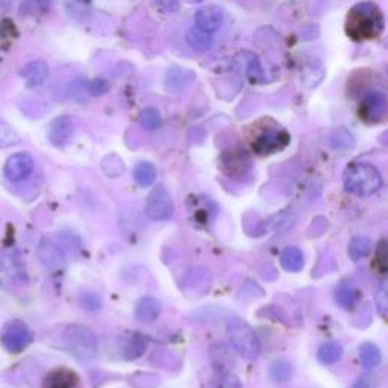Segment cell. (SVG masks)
Masks as SVG:
<instances>
[{
	"instance_id": "cell-1",
	"label": "cell",
	"mask_w": 388,
	"mask_h": 388,
	"mask_svg": "<svg viewBox=\"0 0 388 388\" xmlns=\"http://www.w3.org/2000/svg\"><path fill=\"white\" fill-rule=\"evenodd\" d=\"M385 26L384 14L373 2H360L351 8L346 19V34L355 41L375 39L382 34Z\"/></svg>"
},
{
	"instance_id": "cell-2",
	"label": "cell",
	"mask_w": 388,
	"mask_h": 388,
	"mask_svg": "<svg viewBox=\"0 0 388 388\" xmlns=\"http://www.w3.org/2000/svg\"><path fill=\"white\" fill-rule=\"evenodd\" d=\"M382 187L381 173L375 165L367 163H355L344 172L346 192L358 196H371Z\"/></svg>"
},
{
	"instance_id": "cell-3",
	"label": "cell",
	"mask_w": 388,
	"mask_h": 388,
	"mask_svg": "<svg viewBox=\"0 0 388 388\" xmlns=\"http://www.w3.org/2000/svg\"><path fill=\"white\" fill-rule=\"evenodd\" d=\"M62 343L66 349L82 362L93 361L98 356L99 344L94 332L82 324H68L62 331Z\"/></svg>"
},
{
	"instance_id": "cell-4",
	"label": "cell",
	"mask_w": 388,
	"mask_h": 388,
	"mask_svg": "<svg viewBox=\"0 0 388 388\" xmlns=\"http://www.w3.org/2000/svg\"><path fill=\"white\" fill-rule=\"evenodd\" d=\"M226 332L229 337V342L232 343L234 349L239 352L243 358L255 360L261 352V343L249 324L241 319L229 320Z\"/></svg>"
},
{
	"instance_id": "cell-5",
	"label": "cell",
	"mask_w": 388,
	"mask_h": 388,
	"mask_svg": "<svg viewBox=\"0 0 388 388\" xmlns=\"http://www.w3.org/2000/svg\"><path fill=\"white\" fill-rule=\"evenodd\" d=\"M290 145V133L284 131L278 126L267 128L257 136V138L252 141L253 152L261 156L273 155L276 152H281Z\"/></svg>"
},
{
	"instance_id": "cell-6",
	"label": "cell",
	"mask_w": 388,
	"mask_h": 388,
	"mask_svg": "<svg viewBox=\"0 0 388 388\" xmlns=\"http://www.w3.org/2000/svg\"><path fill=\"white\" fill-rule=\"evenodd\" d=\"M0 342L8 352L20 353L33 342V332L23 322L12 320L3 326Z\"/></svg>"
},
{
	"instance_id": "cell-7",
	"label": "cell",
	"mask_w": 388,
	"mask_h": 388,
	"mask_svg": "<svg viewBox=\"0 0 388 388\" xmlns=\"http://www.w3.org/2000/svg\"><path fill=\"white\" fill-rule=\"evenodd\" d=\"M173 211H175V205L165 187L158 185L154 188L146 202L147 217L154 221H164L173 216Z\"/></svg>"
},
{
	"instance_id": "cell-8",
	"label": "cell",
	"mask_w": 388,
	"mask_h": 388,
	"mask_svg": "<svg viewBox=\"0 0 388 388\" xmlns=\"http://www.w3.org/2000/svg\"><path fill=\"white\" fill-rule=\"evenodd\" d=\"M360 117L367 123H379L387 113V98L384 93H370L360 104Z\"/></svg>"
},
{
	"instance_id": "cell-9",
	"label": "cell",
	"mask_w": 388,
	"mask_h": 388,
	"mask_svg": "<svg viewBox=\"0 0 388 388\" xmlns=\"http://www.w3.org/2000/svg\"><path fill=\"white\" fill-rule=\"evenodd\" d=\"M34 160L28 154H14L6 160L3 173L8 181L20 182L33 175Z\"/></svg>"
},
{
	"instance_id": "cell-10",
	"label": "cell",
	"mask_w": 388,
	"mask_h": 388,
	"mask_svg": "<svg viewBox=\"0 0 388 388\" xmlns=\"http://www.w3.org/2000/svg\"><path fill=\"white\" fill-rule=\"evenodd\" d=\"M221 167L231 178H243L250 170V160L244 150H228L221 155Z\"/></svg>"
},
{
	"instance_id": "cell-11",
	"label": "cell",
	"mask_w": 388,
	"mask_h": 388,
	"mask_svg": "<svg viewBox=\"0 0 388 388\" xmlns=\"http://www.w3.org/2000/svg\"><path fill=\"white\" fill-rule=\"evenodd\" d=\"M196 26L201 28L202 30L208 34H214L223 25L225 14L221 11V8L216 5H210L201 8L199 11L196 12Z\"/></svg>"
},
{
	"instance_id": "cell-12",
	"label": "cell",
	"mask_w": 388,
	"mask_h": 388,
	"mask_svg": "<svg viewBox=\"0 0 388 388\" xmlns=\"http://www.w3.org/2000/svg\"><path fill=\"white\" fill-rule=\"evenodd\" d=\"M43 388H82V384L73 370L59 367L50 370L46 375Z\"/></svg>"
},
{
	"instance_id": "cell-13",
	"label": "cell",
	"mask_w": 388,
	"mask_h": 388,
	"mask_svg": "<svg viewBox=\"0 0 388 388\" xmlns=\"http://www.w3.org/2000/svg\"><path fill=\"white\" fill-rule=\"evenodd\" d=\"M75 133V126L71 118L67 116H61L50 123L49 128V140L55 146H62L73 137Z\"/></svg>"
},
{
	"instance_id": "cell-14",
	"label": "cell",
	"mask_w": 388,
	"mask_h": 388,
	"mask_svg": "<svg viewBox=\"0 0 388 388\" xmlns=\"http://www.w3.org/2000/svg\"><path fill=\"white\" fill-rule=\"evenodd\" d=\"M20 76L25 79L29 89H34V86H39L46 82L47 76H49V66L44 61H33L20 70Z\"/></svg>"
},
{
	"instance_id": "cell-15",
	"label": "cell",
	"mask_w": 388,
	"mask_h": 388,
	"mask_svg": "<svg viewBox=\"0 0 388 388\" xmlns=\"http://www.w3.org/2000/svg\"><path fill=\"white\" fill-rule=\"evenodd\" d=\"M38 258L47 268H58L64 264V253L50 240H43L38 246Z\"/></svg>"
},
{
	"instance_id": "cell-16",
	"label": "cell",
	"mask_w": 388,
	"mask_h": 388,
	"mask_svg": "<svg viewBox=\"0 0 388 388\" xmlns=\"http://www.w3.org/2000/svg\"><path fill=\"white\" fill-rule=\"evenodd\" d=\"M161 313V305L155 297H142L138 300L136 306V317L142 323H152Z\"/></svg>"
},
{
	"instance_id": "cell-17",
	"label": "cell",
	"mask_w": 388,
	"mask_h": 388,
	"mask_svg": "<svg viewBox=\"0 0 388 388\" xmlns=\"http://www.w3.org/2000/svg\"><path fill=\"white\" fill-rule=\"evenodd\" d=\"M185 41L196 52H207L208 49H211L214 38L212 34L205 33V30L197 26H192L187 30Z\"/></svg>"
},
{
	"instance_id": "cell-18",
	"label": "cell",
	"mask_w": 388,
	"mask_h": 388,
	"mask_svg": "<svg viewBox=\"0 0 388 388\" xmlns=\"http://www.w3.org/2000/svg\"><path fill=\"white\" fill-rule=\"evenodd\" d=\"M147 347V340L140 332H133L123 343V356L126 360H137L145 353Z\"/></svg>"
},
{
	"instance_id": "cell-19",
	"label": "cell",
	"mask_w": 388,
	"mask_h": 388,
	"mask_svg": "<svg viewBox=\"0 0 388 388\" xmlns=\"http://www.w3.org/2000/svg\"><path fill=\"white\" fill-rule=\"evenodd\" d=\"M281 266L291 273L300 272L305 266L304 253L297 248H287L281 253Z\"/></svg>"
},
{
	"instance_id": "cell-20",
	"label": "cell",
	"mask_w": 388,
	"mask_h": 388,
	"mask_svg": "<svg viewBox=\"0 0 388 388\" xmlns=\"http://www.w3.org/2000/svg\"><path fill=\"white\" fill-rule=\"evenodd\" d=\"M268 375L273 379L275 382L284 384L290 381V378L293 376V366L288 360L285 358H278L270 362L268 366Z\"/></svg>"
},
{
	"instance_id": "cell-21",
	"label": "cell",
	"mask_w": 388,
	"mask_h": 388,
	"mask_svg": "<svg viewBox=\"0 0 388 388\" xmlns=\"http://www.w3.org/2000/svg\"><path fill=\"white\" fill-rule=\"evenodd\" d=\"M324 79V67L322 62L314 61L311 64H308L302 71V82L308 89H315L322 84Z\"/></svg>"
},
{
	"instance_id": "cell-22",
	"label": "cell",
	"mask_w": 388,
	"mask_h": 388,
	"mask_svg": "<svg viewBox=\"0 0 388 388\" xmlns=\"http://www.w3.org/2000/svg\"><path fill=\"white\" fill-rule=\"evenodd\" d=\"M133 179L142 188L150 187L156 179V169L150 163H138L133 169Z\"/></svg>"
},
{
	"instance_id": "cell-23",
	"label": "cell",
	"mask_w": 388,
	"mask_h": 388,
	"mask_svg": "<svg viewBox=\"0 0 388 388\" xmlns=\"http://www.w3.org/2000/svg\"><path fill=\"white\" fill-rule=\"evenodd\" d=\"M371 252V241L367 237L356 235L349 243V257L352 261H360L366 258Z\"/></svg>"
},
{
	"instance_id": "cell-24",
	"label": "cell",
	"mask_w": 388,
	"mask_h": 388,
	"mask_svg": "<svg viewBox=\"0 0 388 388\" xmlns=\"http://www.w3.org/2000/svg\"><path fill=\"white\" fill-rule=\"evenodd\" d=\"M68 15L77 21H85L90 17L91 2L90 0H66Z\"/></svg>"
},
{
	"instance_id": "cell-25",
	"label": "cell",
	"mask_w": 388,
	"mask_h": 388,
	"mask_svg": "<svg viewBox=\"0 0 388 388\" xmlns=\"http://www.w3.org/2000/svg\"><path fill=\"white\" fill-rule=\"evenodd\" d=\"M360 358L364 369H375L381 362V352H379L378 347L371 343H364L360 347Z\"/></svg>"
},
{
	"instance_id": "cell-26",
	"label": "cell",
	"mask_w": 388,
	"mask_h": 388,
	"mask_svg": "<svg viewBox=\"0 0 388 388\" xmlns=\"http://www.w3.org/2000/svg\"><path fill=\"white\" fill-rule=\"evenodd\" d=\"M343 355V347L340 346L338 343H326L323 344L319 352H317V358L322 364H326V366H331V364L337 362Z\"/></svg>"
},
{
	"instance_id": "cell-27",
	"label": "cell",
	"mask_w": 388,
	"mask_h": 388,
	"mask_svg": "<svg viewBox=\"0 0 388 388\" xmlns=\"http://www.w3.org/2000/svg\"><path fill=\"white\" fill-rule=\"evenodd\" d=\"M329 142L332 149L335 150H349L355 147L353 137L351 136V132L346 131L344 128H340L332 132L329 137Z\"/></svg>"
},
{
	"instance_id": "cell-28",
	"label": "cell",
	"mask_w": 388,
	"mask_h": 388,
	"mask_svg": "<svg viewBox=\"0 0 388 388\" xmlns=\"http://www.w3.org/2000/svg\"><path fill=\"white\" fill-rule=\"evenodd\" d=\"M138 122H140V124L146 131H156L161 126V114H160V111L155 109V108L145 109L140 114Z\"/></svg>"
},
{
	"instance_id": "cell-29",
	"label": "cell",
	"mask_w": 388,
	"mask_h": 388,
	"mask_svg": "<svg viewBox=\"0 0 388 388\" xmlns=\"http://www.w3.org/2000/svg\"><path fill=\"white\" fill-rule=\"evenodd\" d=\"M20 142V136L14 131L12 126L0 120V149L12 147Z\"/></svg>"
},
{
	"instance_id": "cell-30",
	"label": "cell",
	"mask_w": 388,
	"mask_h": 388,
	"mask_svg": "<svg viewBox=\"0 0 388 388\" xmlns=\"http://www.w3.org/2000/svg\"><path fill=\"white\" fill-rule=\"evenodd\" d=\"M335 300L340 306L344 308V310H351L356 300V291L351 287H340L335 291Z\"/></svg>"
},
{
	"instance_id": "cell-31",
	"label": "cell",
	"mask_w": 388,
	"mask_h": 388,
	"mask_svg": "<svg viewBox=\"0 0 388 388\" xmlns=\"http://www.w3.org/2000/svg\"><path fill=\"white\" fill-rule=\"evenodd\" d=\"M248 75H249L252 82L264 81L263 67H261V62L255 57V55H249V59H248Z\"/></svg>"
},
{
	"instance_id": "cell-32",
	"label": "cell",
	"mask_w": 388,
	"mask_h": 388,
	"mask_svg": "<svg viewBox=\"0 0 388 388\" xmlns=\"http://www.w3.org/2000/svg\"><path fill=\"white\" fill-rule=\"evenodd\" d=\"M102 167H104L107 175L117 176V175H120V173L123 172V163H122L120 158L111 155V156L105 158L104 163H102Z\"/></svg>"
},
{
	"instance_id": "cell-33",
	"label": "cell",
	"mask_w": 388,
	"mask_h": 388,
	"mask_svg": "<svg viewBox=\"0 0 388 388\" xmlns=\"http://www.w3.org/2000/svg\"><path fill=\"white\" fill-rule=\"evenodd\" d=\"M89 93L91 94V96H104V94H107L109 91V84L107 81H104V79H94V81H91L89 84Z\"/></svg>"
},
{
	"instance_id": "cell-34",
	"label": "cell",
	"mask_w": 388,
	"mask_h": 388,
	"mask_svg": "<svg viewBox=\"0 0 388 388\" xmlns=\"http://www.w3.org/2000/svg\"><path fill=\"white\" fill-rule=\"evenodd\" d=\"M81 302L85 310L89 311H98L102 306V299L98 295H94V293H85L81 297Z\"/></svg>"
},
{
	"instance_id": "cell-35",
	"label": "cell",
	"mask_w": 388,
	"mask_h": 388,
	"mask_svg": "<svg viewBox=\"0 0 388 388\" xmlns=\"http://www.w3.org/2000/svg\"><path fill=\"white\" fill-rule=\"evenodd\" d=\"M388 293H387V284H382L379 290L376 291V296H375V302H376V308L378 311L381 313L382 315H385L387 313V308H388Z\"/></svg>"
},
{
	"instance_id": "cell-36",
	"label": "cell",
	"mask_w": 388,
	"mask_h": 388,
	"mask_svg": "<svg viewBox=\"0 0 388 388\" xmlns=\"http://www.w3.org/2000/svg\"><path fill=\"white\" fill-rule=\"evenodd\" d=\"M376 268H379V272L384 273L387 270V250H385V241L382 240L379 243V246L376 249Z\"/></svg>"
},
{
	"instance_id": "cell-37",
	"label": "cell",
	"mask_w": 388,
	"mask_h": 388,
	"mask_svg": "<svg viewBox=\"0 0 388 388\" xmlns=\"http://www.w3.org/2000/svg\"><path fill=\"white\" fill-rule=\"evenodd\" d=\"M219 388H243V385L239 376L234 373H226L223 378H221Z\"/></svg>"
},
{
	"instance_id": "cell-38",
	"label": "cell",
	"mask_w": 388,
	"mask_h": 388,
	"mask_svg": "<svg viewBox=\"0 0 388 388\" xmlns=\"http://www.w3.org/2000/svg\"><path fill=\"white\" fill-rule=\"evenodd\" d=\"M156 3L160 5L161 10L165 12H176L179 10V0H156Z\"/></svg>"
},
{
	"instance_id": "cell-39",
	"label": "cell",
	"mask_w": 388,
	"mask_h": 388,
	"mask_svg": "<svg viewBox=\"0 0 388 388\" xmlns=\"http://www.w3.org/2000/svg\"><path fill=\"white\" fill-rule=\"evenodd\" d=\"M11 8V0H0V14H5L6 11H10Z\"/></svg>"
},
{
	"instance_id": "cell-40",
	"label": "cell",
	"mask_w": 388,
	"mask_h": 388,
	"mask_svg": "<svg viewBox=\"0 0 388 388\" xmlns=\"http://www.w3.org/2000/svg\"><path fill=\"white\" fill-rule=\"evenodd\" d=\"M353 388H370L369 379H367V378H361L360 381L353 385Z\"/></svg>"
},
{
	"instance_id": "cell-41",
	"label": "cell",
	"mask_w": 388,
	"mask_h": 388,
	"mask_svg": "<svg viewBox=\"0 0 388 388\" xmlns=\"http://www.w3.org/2000/svg\"><path fill=\"white\" fill-rule=\"evenodd\" d=\"M187 2H190V3H201V2H203V0H187Z\"/></svg>"
}]
</instances>
